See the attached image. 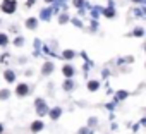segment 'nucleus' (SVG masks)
<instances>
[{
  "label": "nucleus",
  "instance_id": "obj_21",
  "mask_svg": "<svg viewBox=\"0 0 146 134\" xmlns=\"http://www.w3.org/2000/svg\"><path fill=\"white\" fill-rule=\"evenodd\" d=\"M79 134H93V132H90V129H86V127H83V129L79 131Z\"/></svg>",
  "mask_w": 146,
  "mask_h": 134
},
{
  "label": "nucleus",
  "instance_id": "obj_10",
  "mask_svg": "<svg viewBox=\"0 0 146 134\" xmlns=\"http://www.w3.org/2000/svg\"><path fill=\"white\" fill-rule=\"evenodd\" d=\"M4 76H5V79H7L9 83H12V81L16 79V74H14L12 71H5V74H4Z\"/></svg>",
  "mask_w": 146,
  "mask_h": 134
},
{
  "label": "nucleus",
  "instance_id": "obj_22",
  "mask_svg": "<svg viewBox=\"0 0 146 134\" xmlns=\"http://www.w3.org/2000/svg\"><path fill=\"white\" fill-rule=\"evenodd\" d=\"M7 96H9V93H7L5 90H4L2 93H0V98H2V100H4V98H7Z\"/></svg>",
  "mask_w": 146,
  "mask_h": 134
},
{
  "label": "nucleus",
  "instance_id": "obj_5",
  "mask_svg": "<svg viewBox=\"0 0 146 134\" xmlns=\"http://www.w3.org/2000/svg\"><path fill=\"white\" fill-rule=\"evenodd\" d=\"M52 14H53V12H52L50 9H43V11H41V14H40V17H41L43 21H50Z\"/></svg>",
  "mask_w": 146,
  "mask_h": 134
},
{
  "label": "nucleus",
  "instance_id": "obj_23",
  "mask_svg": "<svg viewBox=\"0 0 146 134\" xmlns=\"http://www.w3.org/2000/svg\"><path fill=\"white\" fill-rule=\"evenodd\" d=\"M23 43H24V40H23V38H16V45H17V46H19V45H23Z\"/></svg>",
  "mask_w": 146,
  "mask_h": 134
},
{
  "label": "nucleus",
  "instance_id": "obj_3",
  "mask_svg": "<svg viewBox=\"0 0 146 134\" xmlns=\"http://www.w3.org/2000/svg\"><path fill=\"white\" fill-rule=\"evenodd\" d=\"M16 93H17L19 96H24V95H28V93H29V88H28V84H19V86H17V90H16Z\"/></svg>",
  "mask_w": 146,
  "mask_h": 134
},
{
  "label": "nucleus",
  "instance_id": "obj_18",
  "mask_svg": "<svg viewBox=\"0 0 146 134\" xmlns=\"http://www.w3.org/2000/svg\"><path fill=\"white\" fill-rule=\"evenodd\" d=\"M74 5L76 7H83L84 5V0H74Z\"/></svg>",
  "mask_w": 146,
  "mask_h": 134
},
{
  "label": "nucleus",
  "instance_id": "obj_20",
  "mask_svg": "<svg viewBox=\"0 0 146 134\" xmlns=\"http://www.w3.org/2000/svg\"><path fill=\"white\" fill-rule=\"evenodd\" d=\"M134 36H143V29H141V28H137V29L134 31Z\"/></svg>",
  "mask_w": 146,
  "mask_h": 134
},
{
  "label": "nucleus",
  "instance_id": "obj_7",
  "mask_svg": "<svg viewBox=\"0 0 146 134\" xmlns=\"http://www.w3.org/2000/svg\"><path fill=\"white\" fill-rule=\"evenodd\" d=\"M41 129H43V122H41V120H35V122L31 124V131H33V132L41 131Z\"/></svg>",
  "mask_w": 146,
  "mask_h": 134
},
{
  "label": "nucleus",
  "instance_id": "obj_14",
  "mask_svg": "<svg viewBox=\"0 0 146 134\" xmlns=\"http://www.w3.org/2000/svg\"><path fill=\"white\" fill-rule=\"evenodd\" d=\"M103 14H105L107 17H113V14H115V12H113V9H112V7H108L107 11H103Z\"/></svg>",
  "mask_w": 146,
  "mask_h": 134
},
{
  "label": "nucleus",
  "instance_id": "obj_8",
  "mask_svg": "<svg viewBox=\"0 0 146 134\" xmlns=\"http://www.w3.org/2000/svg\"><path fill=\"white\" fill-rule=\"evenodd\" d=\"M52 71H53V64H45V65H43V74H45V76L50 74Z\"/></svg>",
  "mask_w": 146,
  "mask_h": 134
},
{
  "label": "nucleus",
  "instance_id": "obj_12",
  "mask_svg": "<svg viewBox=\"0 0 146 134\" xmlns=\"http://www.w3.org/2000/svg\"><path fill=\"white\" fill-rule=\"evenodd\" d=\"M72 86H74V84H72V81H70V78H69V79L64 83V90H65V91H70V90H72Z\"/></svg>",
  "mask_w": 146,
  "mask_h": 134
},
{
  "label": "nucleus",
  "instance_id": "obj_26",
  "mask_svg": "<svg viewBox=\"0 0 146 134\" xmlns=\"http://www.w3.org/2000/svg\"><path fill=\"white\" fill-rule=\"evenodd\" d=\"M45 2H53V0H45Z\"/></svg>",
  "mask_w": 146,
  "mask_h": 134
},
{
  "label": "nucleus",
  "instance_id": "obj_6",
  "mask_svg": "<svg viewBox=\"0 0 146 134\" xmlns=\"http://www.w3.org/2000/svg\"><path fill=\"white\" fill-rule=\"evenodd\" d=\"M60 113H62V108H60V107H55L53 110H50V119H53V120H55V119H58V117H60Z\"/></svg>",
  "mask_w": 146,
  "mask_h": 134
},
{
  "label": "nucleus",
  "instance_id": "obj_11",
  "mask_svg": "<svg viewBox=\"0 0 146 134\" xmlns=\"http://www.w3.org/2000/svg\"><path fill=\"white\" fill-rule=\"evenodd\" d=\"M98 86H100V84H98L96 81H90V83H88V88H90V91H96V90H98Z\"/></svg>",
  "mask_w": 146,
  "mask_h": 134
},
{
  "label": "nucleus",
  "instance_id": "obj_13",
  "mask_svg": "<svg viewBox=\"0 0 146 134\" xmlns=\"http://www.w3.org/2000/svg\"><path fill=\"white\" fill-rule=\"evenodd\" d=\"M7 41H9V38H7L5 34H2V33H0V46H4V45H7Z\"/></svg>",
  "mask_w": 146,
  "mask_h": 134
},
{
  "label": "nucleus",
  "instance_id": "obj_24",
  "mask_svg": "<svg viewBox=\"0 0 146 134\" xmlns=\"http://www.w3.org/2000/svg\"><path fill=\"white\" fill-rule=\"evenodd\" d=\"M2 129H4V127H2V124H0V134H2Z\"/></svg>",
  "mask_w": 146,
  "mask_h": 134
},
{
  "label": "nucleus",
  "instance_id": "obj_2",
  "mask_svg": "<svg viewBox=\"0 0 146 134\" xmlns=\"http://www.w3.org/2000/svg\"><path fill=\"white\" fill-rule=\"evenodd\" d=\"M35 105H36V112H38V115L40 117H43L48 110H46V105H45V101L41 100V98H38L36 101H35Z\"/></svg>",
  "mask_w": 146,
  "mask_h": 134
},
{
  "label": "nucleus",
  "instance_id": "obj_9",
  "mask_svg": "<svg viewBox=\"0 0 146 134\" xmlns=\"http://www.w3.org/2000/svg\"><path fill=\"white\" fill-rule=\"evenodd\" d=\"M36 24H38V23H36V19H35V17H29V19H28V23H26V26H28L29 29H35V28H36Z\"/></svg>",
  "mask_w": 146,
  "mask_h": 134
},
{
  "label": "nucleus",
  "instance_id": "obj_16",
  "mask_svg": "<svg viewBox=\"0 0 146 134\" xmlns=\"http://www.w3.org/2000/svg\"><path fill=\"white\" fill-rule=\"evenodd\" d=\"M67 21H69V16H67V14H62V16H60V24H64V23H67Z\"/></svg>",
  "mask_w": 146,
  "mask_h": 134
},
{
  "label": "nucleus",
  "instance_id": "obj_1",
  "mask_svg": "<svg viewBox=\"0 0 146 134\" xmlns=\"http://www.w3.org/2000/svg\"><path fill=\"white\" fill-rule=\"evenodd\" d=\"M16 7H17V4H16V0H4L2 2V9L5 14H12L14 11H16Z\"/></svg>",
  "mask_w": 146,
  "mask_h": 134
},
{
  "label": "nucleus",
  "instance_id": "obj_25",
  "mask_svg": "<svg viewBox=\"0 0 146 134\" xmlns=\"http://www.w3.org/2000/svg\"><path fill=\"white\" fill-rule=\"evenodd\" d=\"M134 2H144V0H134Z\"/></svg>",
  "mask_w": 146,
  "mask_h": 134
},
{
  "label": "nucleus",
  "instance_id": "obj_17",
  "mask_svg": "<svg viewBox=\"0 0 146 134\" xmlns=\"http://www.w3.org/2000/svg\"><path fill=\"white\" fill-rule=\"evenodd\" d=\"M125 96H127V93H125V91H122V93H117V96H115V98H117V100H124Z\"/></svg>",
  "mask_w": 146,
  "mask_h": 134
},
{
  "label": "nucleus",
  "instance_id": "obj_15",
  "mask_svg": "<svg viewBox=\"0 0 146 134\" xmlns=\"http://www.w3.org/2000/svg\"><path fill=\"white\" fill-rule=\"evenodd\" d=\"M72 57H74V52H72V50L64 52V58H72Z\"/></svg>",
  "mask_w": 146,
  "mask_h": 134
},
{
  "label": "nucleus",
  "instance_id": "obj_19",
  "mask_svg": "<svg viewBox=\"0 0 146 134\" xmlns=\"http://www.w3.org/2000/svg\"><path fill=\"white\" fill-rule=\"evenodd\" d=\"M72 23H74V26H78V28H81V26H83V23H81L79 19H72Z\"/></svg>",
  "mask_w": 146,
  "mask_h": 134
},
{
  "label": "nucleus",
  "instance_id": "obj_4",
  "mask_svg": "<svg viewBox=\"0 0 146 134\" xmlns=\"http://www.w3.org/2000/svg\"><path fill=\"white\" fill-rule=\"evenodd\" d=\"M62 72H64V76H65V78H72V76H74V69H72L70 65H64Z\"/></svg>",
  "mask_w": 146,
  "mask_h": 134
}]
</instances>
